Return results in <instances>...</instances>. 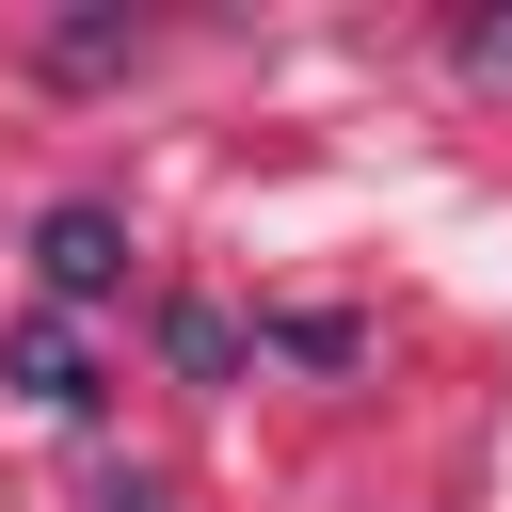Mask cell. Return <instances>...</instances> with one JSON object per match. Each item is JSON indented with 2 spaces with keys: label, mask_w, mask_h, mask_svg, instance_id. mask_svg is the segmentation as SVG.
I'll use <instances>...</instances> for the list:
<instances>
[{
  "label": "cell",
  "mask_w": 512,
  "mask_h": 512,
  "mask_svg": "<svg viewBox=\"0 0 512 512\" xmlns=\"http://www.w3.org/2000/svg\"><path fill=\"white\" fill-rule=\"evenodd\" d=\"M32 272H48L64 304H96V288L128 272V224H112V208H48V224H32Z\"/></svg>",
  "instance_id": "obj_1"
},
{
  "label": "cell",
  "mask_w": 512,
  "mask_h": 512,
  "mask_svg": "<svg viewBox=\"0 0 512 512\" xmlns=\"http://www.w3.org/2000/svg\"><path fill=\"white\" fill-rule=\"evenodd\" d=\"M16 400L80 416V400H96V384H80V336H48V320H32V336H16Z\"/></svg>",
  "instance_id": "obj_2"
},
{
  "label": "cell",
  "mask_w": 512,
  "mask_h": 512,
  "mask_svg": "<svg viewBox=\"0 0 512 512\" xmlns=\"http://www.w3.org/2000/svg\"><path fill=\"white\" fill-rule=\"evenodd\" d=\"M464 64H480V80H512V16H480V32H464Z\"/></svg>",
  "instance_id": "obj_3"
}]
</instances>
